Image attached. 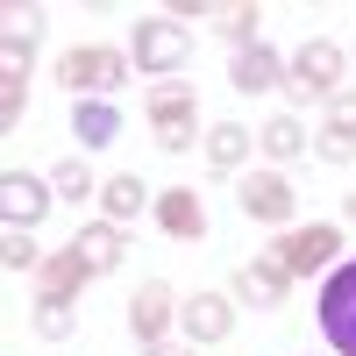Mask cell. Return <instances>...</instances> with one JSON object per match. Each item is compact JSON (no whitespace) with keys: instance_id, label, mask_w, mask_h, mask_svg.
I'll return each mask as SVG.
<instances>
[{"instance_id":"6da1fadb","label":"cell","mask_w":356,"mask_h":356,"mask_svg":"<svg viewBox=\"0 0 356 356\" xmlns=\"http://www.w3.org/2000/svg\"><path fill=\"white\" fill-rule=\"evenodd\" d=\"M57 79H65V93H114V86H129V57L107 43H79V50H65Z\"/></svg>"},{"instance_id":"9c48e42d","label":"cell","mask_w":356,"mask_h":356,"mask_svg":"<svg viewBox=\"0 0 356 356\" xmlns=\"http://www.w3.org/2000/svg\"><path fill=\"white\" fill-rule=\"evenodd\" d=\"M228 86L235 93H271V86H285V57L278 50H264V43H250V50H235V65H228Z\"/></svg>"},{"instance_id":"5bb4252c","label":"cell","mask_w":356,"mask_h":356,"mask_svg":"<svg viewBox=\"0 0 356 356\" xmlns=\"http://www.w3.org/2000/svg\"><path fill=\"white\" fill-rule=\"evenodd\" d=\"M100 207H107V221L122 228V221H136L143 207H150V186H143L136 171H122V178H107V186H100Z\"/></svg>"},{"instance_id":"5b68a950","label":"cell","mask_w":356,"mask_h":356,"mask_svg":"<svg viewBox=\"0 0 356 356\" xmlns=\"http://www.w3.org/2000/svg\"><path fill=\"white\" fill-rule=\"evenodd\" d=\"M150 122H157V150H186L193 143V86H157L150 93Z\"/></svg>"},{"instance_id":"8992f818","label":"cell","mask_w":356,"mask_h":356,"mask_svg":"<svg viewBox=\"0 0 356 356\" xmlns=\"http://www.w3.org/2000/svg\"><path fill=\"white\" fill-rule=\"evenodd\" d=\"M186 50H193V36L178 22H136V65L143 72H178Z\"/></svg>"},{"instance_id":"52a82bcc","label":"cell","mask_w":356,"mask_h":356,"mask_svg":"<svg viewBox=\"0 0 356 356\" xmlns=\"http://www.w3.org/2000/svg\"><path fill=\"white\" fill-rule=\"evenodd\" d=\"M235 200H243V214L250 221H292V186L278 171H243V186H235Z\"/></svg>"},{"instance_id":"2e32d148","label":"cell","mask_w":356,"mask_h":356,"mask_svg":"<svg viewBox=\"0 0 356 356\" xmlns=\"http://www.w3.org/2000/svg\"><path fill=\"white\" fill-rule=\"evenodd\" d=\"M235 292H243L250 307H278L285 300V271L278 264H243V271H235Z\"/></svg>"},{"instance_id":"7402d4cb","label":"cell","mask_w":356,"mask_h":356,"mask_svg":"<svg viewBox=\"0 0 356 356\" xmlns=\"http://www.w3.org/2000/svg\"><path fill=\"white\" fill-rule=\"evenodd\" d=\"M79 328V314H72V300H50V292H43V300H36V335H50V342H65Z\"/></svg>"},{"instance_id":"30bf717a","label":"cell","mask_w":356,"mask_h":356,"mask_svg":"<svg viewBox=\"0 0 356 356\" xmlns=\"http://www.w3.org/2000/svg\"><path fill=\"white\" fill-rule=\"evenodd\" d=\"M171 285L164 278H150V285H136V307H129V321H136V335L143 342H164V328H171Z\"/></svg>"},{"instance_id":"7a4b0ae2","label":"cell","mask_w":356,"mask_h":356,"mask_svg":"<svg viewBox=\"0 0 356 356\" xmlns=\"http://www.w3.org/2000/svg\"><path fill=\"white\" fill-rule=\"evenodd\" d=\"M335 79H342V50L335 43H300V57L285 72V93L292 100H335Z\"/></svg>"},{"instance_id":"f1b7e54d","label":"cell","mask_w":356,"mask_h":356,"mask_svg":"<svg viewBox=\"0 0 356 356\" xmlns=\"http://www.w3.org/2000/svg\"><path fill=\"white\" fill-rule=\"evenodd\" d=\"M349 221H356V200H349Z\"/></svg>"},{"instance_id":"ffe728a7","label":"cell","mask_w":356,"mask_h":356,"mask_svg":"<svg viewBox=\"0 0 356 356\" xmlns=\"http://www.w3.org/2000/svg\"><path fill=\"white\" fill-rule=\"evenodd\" d=\"M250 143H257V136H250L243 122H228V129H214V136H207V164H214V171H235V164L250 157Z\"/></svg>"},{"instance_id":"44dd1931","label":"cell","mask_w":356,"mask_h":356,"mask_svg":"<svg viewBox=\"0 0 356 356\" xmlns=\"http://www.w3.org/2000/svg\"><path fill=\"white\" fill-rule=\"evenodd\" d=\"M257 22H264V15L250 8V0H235V8H214V29H221L235 50H250V43H257Z\"/></svg>"},{"instance_id":"83f0119b","label":"cell","mask_w":356,"mask_h":356,"mask_svg":"<svg viewBox=\"0 0 356 356\" xmlns=\"http://www.w3.org/2000/svg\"><path fill=\"white\" fill-rule=\"evenodd\" d=\"M150 356H186V349H178V342H150Z\"/></svg>"},{"instance_id":"7c38bea8","label":"cell","mask_w":356,"mask_h":356,"mask_svg":"<svg viewBox=\"0 0 356 356\" xmlns=\"http://www.w3.org/2000/svg\"><path fill=\"white\" fill-rule=\"evenodd\" d=\"M157 221H164V235L193 243V235H207V207H200V193L171 186V193H157Z\"/></svg>"},{"instance_id":"cb8c5ba5","label":"cell","mask_w":356,"mask_h":356,"mask_svg":"<svg viewBox=\"0 0 356 356\" xmlns=\"http://www.w3.org/2000/svg\"><path fill=\"white\" fill-rule=\"evenodd\" d=\"M36 36H43V15H36V8H8V50L29 57V50H36Z\"/></svg>"},{"instance_id":"9a60e30c","label":"cell","mask_w":356,"mask_h":356,"mask_svg":"<svg viewBox=\"0 0 356 356\" xmlns=\"http://www.w3.org/2000/svg\"><path fill=\"white\" fill-rule=\"evenodd\" d=\"M257 150H264V157H278V164H292V157L307 150L300 114H278V122H264V129H257Z\"/></svg>"},{"instance_id":"8fae6325","label":"cell","mask_w":356,"mask_h":356,"mask_svg":"<svg viewBox=\"0 0 356 356\" xmlns=\"http://www.w3.org/2000/svg\"><path fill=\"white\" fill-rule=\"evenodd\" d=\"M228 328H235V307L221 292H193L186 300V335L193 342H228Z\"/></svg>"},{"instance_id":"484cf974","label":"cell","mask_w":356,"mask_h":356,"mask_svg":"<svg viewBox=\"0 0 356 356\" xmlns=\"http://www.w3.org/2000/svg\"><path fill=\"white\" fill-rule=\"evenodd\" d=\"M314 150L328 157V164H349V157H356V136H335V129H321V136H314Z\"/></svg>"},{"instance_id":"3957f363","label":"cell","mask_w":356,"mask_h":356,"mask_svg":"<svg viewBox=\"0 0 356 356\" xmlns=\"http://www.w3.org/2000/svg\"><path fill=\"white\" fill-rule=\"evenodd\" d=\"M321 335L342 356H356V264H342L328 278V292H321Z\"/></svg>"},{"instance_id":"4fadbf2b","label":"cell","mask_w":356,"mask_h":356,"mask_svg":"<svg viewBox=\"0 0 356 356\" xmlns=\"http://www.w3.org/2000/svg\"><path fill=\"white\" fill-rule=\"evenodd\" d=\"M72 250H79V264H86V271H114V264H122V228H114V221H86L79 235H72Z\"/></svg>"},{"instance_id":"603a6c76","label":"cell","mask_w":356,"mask_h":356,"mask_svg":"<svg viewBox=\"0 0 356 356\" xmlns=\"http://www.w3.org/2000/svg\"><path fill=\"white\" fill-rule=\"evenodd\" d=\"M0 264H8V271H43V250L29 243V228H8V235H0Z\"/></svg>"},{"instance_id":"ac0fdd59","label":"cell","mask_w":356,"mask_h":356,"mask_svg":"<svg viewBox=\"0 0 356 356\" xmlns=\"http://www.w3.org/2000/svg\"><path fill=\"white\" fill-rule=\"evenodd\" d=\"M43 292H50V300H72V292L86 285V278H93V271H86V264H79V250H57V257H43Z\"/></svg>"},{"instance_id":"4316f807","label":"cell","mask_w":356,"mask_h":356,"mask_svg":"<svg viewBox=\"0 0 356 356\" xmlns=\"http://www.w3.org/2000/svg\"><path fill=\"white\" fill-rule=\"evenodd\" d=\"M328 129L335 136H356V93H335L328 100Z\"/></svg>"},{"instance_id":"277c9868","label":"cell","mask_w":356,"mask_h":356,"mask_svg":"<svg viewBox=\"0 0 356 356\" xmlns=\"http://www.w3.org/2000/svg\"><path fill=\"white\" fill-rule=\"evenodd\" d=\"M335 250H342V243H335V228H328V221H307L300 235H285V243L271 250V264H278L285 278H307V271H321Z\"/></svg>"},{"instance_id":"e0dca14e","label":"cell","mask_w":356,"mask_h":356,"mask_svg":"<svg viewBox=\"0 0 356 356\" xmlns=\"http://www.w3.org/2000/svg\"><path fill=\"white\" fill-rule=\"evenodd\" d=\"M22 107H29V57L8 50V65H0V129H15Z\"/></svg>"},{"instance_id":"d6986e66","label":"cell","mask_w":356,"mask_h":356,"mask_svg":"<svg viewBox=\"0 0 356 356\" xmlns=\"http://www.w3.org/2000/svg\"><path fill=\"white\" fill-rule=\"evenodd\" d=\"M72 129H79V143H86V150H100V143H114V129H122V114H114L107 100H86V107L72 114Z\"/></svg>"},{"instance_id":"ba28073f","label":"cell","mask_w":356,"mask_h":356,"mask_svg":"<svg viewBox=\"0 0 356 356\" xmlns=\"http://www.w3.org/2000/svg\"><path fill=\"white\" fill-rule=\"evenodd\" d=\"M0 214H8V228H36L50 214V186L29 178V171H8L0 178Z\"/></svg>"},{"instance_id":"d4e9b609","label":"cell","mask_w":356,"mask_h":356,"mask_svg":"<svg viewBox=\"0 0 356 356\" xmlns=\"http://www.w3.org/2000/svg\"><path fill=\"white\" fill-rule=\"evenodd\" d=\"M50 186L65 193V200H86V193H93V171H86L79 157H65V164H57V178H50Z\"/></svg>"}]
</instances>
